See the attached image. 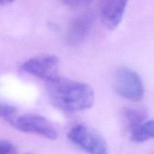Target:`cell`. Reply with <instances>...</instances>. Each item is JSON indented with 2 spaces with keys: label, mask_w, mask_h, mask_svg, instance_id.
<instances>
[{
  "label": "cell",
  "mask_w": 154,
  "mask_h": 154,
  "mask_svg": "<svg viewBox=\"0 0 154 154\" xmlns=\"http://www.w3.org/2000/svg\"><path fill=\"white\" fill-rule=\"evenodd\" d=\"M128 1L99 0V15L105 27L113 30L118 26L123 17Z\"/></svg>",
  "instance_id": "cell-6"
},
{
  "label": "cell",
  "mask_w": 154,
  "mask_h": 154,
  "mask_svg": "<svg viewBox=\"0 0 154 154\" xmlns=\"http://www.w3.org/2000/svg\"><path fill=\"white\" fill-rule=\"evenodd\" d=\"M17 109L14 106L0 102V117L5 120L16 115Z\"/></svg>",
  "instance_id": "cell-10"
},
{
  "label": "cell",
  "mask_w": 154,
  "mask_h": 154,
  "mask_svg": "<svg viewBox=\"0 0 154 154\" xmlns=\"http://www.w3.org/2000/svg\"><path fill=\"white\" fill-rule=\"evenodd\" d=\"M114 88L121 97L138 102L144 98V87L138 73L128 67H120L114 77Z\"/></svg>",
  "instance_id": "cell-2"
},
{
  "label": "cell",
  "mask_w": 154,
  "mask_h": 154,
  "mask_svg": "<svg viewBox=\"0 0 154 154\" xmlns=\"http://www.w3.org/2000/svg\"><path fill=\"white\" fill-rule=\"evenodd\" d=\"M25 154H34V153H25Z\"/></svg>",
  "instance_id": "cell-14"
},
{
  "label": "cell",
  "mask_w": 154,
  "mask_h": 154,
  "mask_svg": "<svg viewBox=\"0 0 154 154\" xmlns=\"http://www.w3.org/2000/svg\"><path fill=\"white\" fill-rule=\"evenodd\" d=\"M68 138L89 154H108V147L103 137L84 124L74 126L68 132Z\"/></svg>",
  "instance_id": "cell-3"
},
{
  "label": "cell",
  "mask_w": 154,
  "mask_h": 154,
  "mask_svg": "<svg viewBox=\"0 0 154 154\" xmlns=\"http://www.w3.org/2000/svg\"><path fill=\"white\" fill-rule=\"evenodd\" d=\"M134 142L142 143L150 139H154V120L145 121L135 132L130 135Z\"/></svg>",
  "instance_id": "cell-9"
},
{
  "label": "cell",
  "mask_w": 154,
  "mask_h": 154,
  "mask_svg": "<svg viewBox=\"0 0 154 154\" xmlns=\"http://www.w3.org/2000/svg\"><path fill=\"white\" fill-rule=\"evenodd\" d=\"M95 22L92 11H86L77 17L69 26L66 41L69 45H77L85 40L90 34Z\"/></svg>",
  "instance_id": "cell-7"
},
{
  "label": "cell",
  "mask_w": 154,
  "mask_h": 154,
  "mask_svg": "<svg viewBox=\"0 0 154 154\" xmlns=\"http://www.w3.org/2000/svg\"><path fill=\"white\" fill-rule=\"evenodd\" d=\"M123 118L126 120L127 129L130 135L137 130L147 120V112L141 108H126L123 111Z\"/></svg>",
  "instance_id": "cell-8"
},
{
  "label": "cell",
  "mask_w": 154,
  "mask_h": 154,
  "mask_svg": "<svg viewBox=\"0 0 154 154\" xmlns=\"http://www.w3.org/2000/svg\"><path fill=\"white\" fill-rule=\"evenodd\" d=\"M48 84V99L59 110L79 112L90 109L94 104V92L87 84L63 78Z\"/></svg>",
  "instance_id": "cell-1"
},
{
  "label": "cell",
  "mask_w": 154,
  "mask_h": 154,
  "mask_svg": "<svg viewBox=\"0 0 154 154\" xmlns=\"http://www.w3.org/2000/svg\"><path fill=\"white\" fill-rule=\"evenodd\" d=\"M14 0H0V5H8L12 3Z\"/></svg>",
  "instance_id": "cell-13"
},
{
  "label": "cell",
  "mask_w": 154,
  "mask_h": 154,
  "mask_svg": "<svg viewBox=\"0 0 154 154\" xmlns=\"http://www.w3.org/2000/svg\"><path fill=\"white\" fill-rule=\"evenodd\" d=\"M63 3L72 7H81L90 4L93 0H60Z\"/></svg>",
  "instance_id": "cell-12"
},
{
  "label": "cell",
  "mask_w": 154,
  "mask_h": 154,
  "mask_svg": "<svg viewBox=\"0 0 154 154\" xmlns=\"http://www.w3.org/2000/svg\"><path fill=\"white\" fill-rule=\"evenodd\" d=\"M22 69L48 83L60 79L59 59L54 55L40 56L31 58L23 64Z\"/></svg>",
  "instance_id": "cell-5"
},
{
  "label": "cell",
  "mask_w": 154,
  "mask_h": 154,
  "mask_svg": "<svg viewBox=\"0 0 154 154\" xmlns=\"http://www.w3.org/2000/svg\"><path fill=\"white\" fill-rule=\"evenodd\" d=\"M0 154H17V148L8 141H0Z\"/></svg>",
  "instance_id": "cell-11"
},
{
  "label": "cell",
  "mask_w": 154,
  "mask_h": 154,
  "mask_svg": "<svg viewBox=\"0 0 154 154\" xmlns=\"http://www.w3.org/2000/svg\"><path fill=\"white\" fill-rule=\"evenodd\" d=\"M13 127L25 133L35 134L50 140L57 139V130L52 123L46 118L37 115H24L7 119Z\"/></svg>",
  "instance_id": "cell-4"
}]
</instances>
